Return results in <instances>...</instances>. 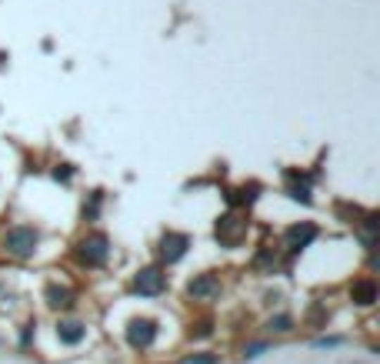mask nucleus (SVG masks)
I'll return each instance as SVG.
<instances>
[{
  "mask_svg": "<svg viewBox=\"0 0 380 364\" xmlns=\"http://www.w3.org/2000/svg\"><path fill=\"white\" fill-rule=\"evenodd\" d=\"M314 238H317V227L314 224H293V227H287V234H284V241H287V248H291V251L307 248Z\"/></svg>",
  "mask_w": 380,
  "mask_h": 364,
  "instance_id": "nucleus-8",
  "label": "nucleus"
},
{
  "mask_svg": "<svg viewBox=\"0 0 380 364\" xmlns=\"http://www.w3.org/2000/svg\"><path fill=\"white\" fill-rule=\"evenodd\" d=\"M4 248L13 257H30L37 251V231L34 227H11L7 238H4Z\"/></svg>",
  "mask_w": 380,
  "mask_h": 364,
  "instance_id": "nucleus-1",
  "label": "nucleus"
},
{
  "mask_svg": "<svg viewBox=\"0 0 380 364\" xmlns=\"http://www.w3.org/2000/svg\"><path fill=\"white\" fill-rule=\"evenodd\" d=\"M47 304H51V308H70V304H74V294H70V288L51 284V288H47Z\"/></svg>",
  "mask_w": 380,
  "mask_h": 364,
  "instance_id": "nucleus-10",
  "label": "nucleus"
},
{
  "mask_svg": "<svg viewBox=\"0 0 380 364\" xmlns=\"http://www.w3.org/2000/svg\"><path fill=\"white\" fill-rule=\"evenodd\" d=\"M190 364H217V361H214V358H203V354H201V358H190Z\"/></svg>",
  "mask_w": 380,
  "mask_h": 364,
  "instance_id": "nucleus-15",
  "label": "nucleus"
},
{
  "mask_svg": "<svg viewBox=\"0 0 380 364\" xmlns=\"http://www.w3.org/2000/svg\"><path fill=\"white\" fill-rule=\"evenodd\" d=\"M343 341L341 338H320V341H314V348H341Z\"/></svg>",
  "mask_w": 380,
  "mask_h": 364,
  "instance_id": "nucleus-13",
  "label": "nucleus"
},
{
  "mask_svg": "<svg viewBox=\"0 0 380 364\" xmlns=\"http://www.w3.org/2000/svg\"><path fill=\"white\" fill-rule=\"evenodd\" d=\"M187 248H190V238H187V234H177V231H167L164 238H160V257H164L167 264L180 261V257L187 254Z\"/></svg>",
  "mask_w": 380,
  "mask_h": 364,
  "instance_id": "nucleus-7",
  "label": "nucleus"
},
{
  "mask_svg": "<svg viewBox=\"0 0 380 364\" xmlns=\"http://www.w3.org/2000/svg\"><path fill=\"white\" fill-rule=\"evenodd\" d=\"M243 234H247V221H241L237 214H224V217L217 221V241H220L224 248H237Z\"/></svg>",
  "mask_w": 380,
  "mask_h": 364,
  "instance_id": "nucleus-2",
  "label": "nucleus"
},
{
  "mask_svg": "<svg viewBox=\"0 0 380 364\" xmlns=\"http://www.w3.org/2000/svg\"><path fill=\"white\" fill-rule=\"evenodd\" d=\"M187 294L194 301H217L220 298V277L217 274H197L194 281L187 284Z\"/></svg>",
  "mask_w": 380,
  "mask_h": 364,
  "instance_id": "nucleus-4",
  "label": "nucleus"
},
{
  "mask_svg": "<svg viewBox=\"0 0 380 364\" xmlns=\"http://www.w3.org/2000/svg\"><path fill=\"white\" fill-rule=\"evenodd\" d=\"M167 284V277L160 267H144L137 277H134V291L137 294H144V298H153V294H160Z\"/></svg>",
  "mask_w": 380,
  "mask_h": 364,
  "instance_id": "nucleus-5",
  "label": "nucleus"
},
{
  "mask_svg": "<svg viewBox=\"0 0 380 364\" xmlns=\"http://www.w3.org/2000/svg\"><path fill=\"white\" fill-rule=\"evenodd\" d=\"M291 317H287V314H277V317H270V324L267 327H274V331H291Z\"/></svg>",
  "mask_w": 380,
  "mask_h": 364,
  "instance_id": "nucleus-12",
  "label": "nucleus"
},
{
  "mask_svg": "<svg viewBox=\"0 0 380 364\" xmlns=\"http://www.w3.org/2000/svg\"><path fill=\"white\" fill-rule=\"evenodd\" d=\"M57 334H61L63 344H80L84 341V324H77V321H63L57 327Z\"/></svg>",
  "mask_w": 380,
  "mask_h": 364,
  "instance_id": "nucleus-11",
  "label": "nucleus"
},
{
  "mask_svg": "<svg viewBox=\"0 0 380 364\" xmlns=\"http://www.w3.org/2000/svg\"><path fill=\"white\" fill-rule=\"evenodd\" d=\"M153 338H157V324L153 321H147V317H137V321H130V327H127V341L134 344V348H151Z\"/></svg>",
  "mask_w": 380,
  "mask_h": 364,
  "instance_id": "nucleus-6",
  "label": "nucleus"
},
{
  "mask_svg": "<svg viewBox=\"0 0 380 364\" xmlns=\"http://www.w3.org/2000/svg\"><path fill=\"white\" fill-rule=\"evenodd\" d=\"M350 298H354V304H360V308H370V304L377 301V284H374L370 277H364V281H354Z\"/></svg>",
  "mask_w": 380,
  "mask_h": 364,
  "instance_id": "nucleus-9",
  "label": "nucleus"
},
{
  "mask_svg": "<svg viewBox=\"0 0 380 364\" xmlns=\"http://www.w3.org/2000/svg\"><path fill=\"white\" fill-rule=\"evenodd\" d=\"M264 351H267V344H251V348L243 351V358H260Z\"/></svg>",
  "mask_w": 380,
  "mask_h": 364,
  "instance_id": "nucleus-14",
  "label": "nucleus"
},
{
  "mask_svg": "<svg viewBox=\"0 0 380 364\" xmlns=\"http://www.w3.org/2000/svg\"><path fill=\"white\" fill-rule=\"evenodd\" d=\"M107 238L103 234H90V238H84L80 241V248H77V257L87 264V267H97V264H103L107 261Z\"/></svg>",
  "mask_w": 380,
  "mask_h": 364,
  "instance_id": "nucleus-3",
  "label": "nucleus"
}]
</instances>
